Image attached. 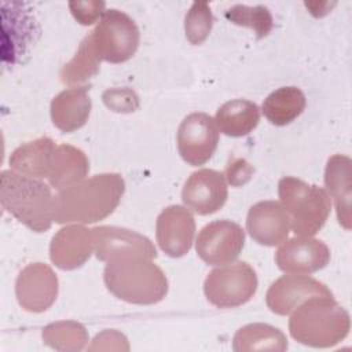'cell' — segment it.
I'll list each match as a JSON object with an SVG mask.
<instances>
[{
  "label": "cell",
  "instance_id": "4316f807",
  "mask_svg": "<svg viewBox=\"0 0 352 352\" xmlns=\"http://www.w3.org/2000/svg\"><path fill=\"white\" fill-rule=\"evenodd\" d=\"M43 341L56 351H81L88 342V331L78 322H56L44 327Z\"/></svg>",
  "mask_w": 352,
  "mask_h": 352
},
{
  "label": "cell",
  "instance_id": "277c9868",
  "mask_svg": "<svg viewBox=\"0 0 352 352\" xmlns=\"http://www.w3.org/2000/svg\"><path fill=\"white\" fill-rule=\"evenodd\" d=\"M349 314L333 297H312L300 304L289 320L290 336L300 344L330 348L349 333Z\"/></svg>",
  "mask_w": 352,
  "mask_h": 352
},
{
  "label": "cell",
  "instance_id": "5b68a950",
  "mask_svg": "<svg viewBox=\"0 0 352 352\" xmlns=\"http://www.w3.org/2000/svg\"><path fill=\"white\" fill-rule=\"evenodd\" d=\"M278 194L296 235L312 236L324 226L331 209L330 197L324 188L285 176L278 183Z\"/></svg>",
  "mask_w": 352,
  "mask_h": 352
},
{
  "label": "cell",
  "instance_id": "603a6c76",
  "mask_svg": "<svg viewBox=\"0 0 352 352\" xmlns=\"http://www.w3.org/2000/svg\"><path fill=\"white\" fill-rule=\"evenodd\" d=\"M216 125L227 136L241 138L250 133L260 121V109L248 99L226 102L216 111Z\"/></svg>",
  "mask_w": 352,
  "mask_h": 352
},
{
  "label": "cell",
  "instance_id": "484cf974",
  "mask_svg": "<svg viewBox=\"0 0 352 352\" xmlns=\"http://www.w3.org/2000/svg\"><path fill=\"white\" fill-rule=\"evenodd\" d=\"M100 62L102 60L94 48L91 36L88 34L80 43L74 56L60 69V80L66 85L80 87V84L88 81L99 73Z\"/></svg>",
  "mask_w": 352,
  "mask_h": 352
},
{
  "label": "cell",
  "instance_id": "4dcf8cb0",
  "mask_svg": "<svg viewBox=\"0 0 352 352\" xmlns=\"http://www.w3.org/2000/svg\"><path fill=\"white\" fill-rule=\"evenodd\" d=\"M103 102L107 107L114 111H133L139 106L138 96L133 91L122 88V89H107L103 94Z\"/></svg>",
  "mask_w": 352,
  "mask_h": 352
},
{
  "label": "cell",
  "instance_id": "e0dca14e",
  "mask_svg": "<svg viewBox=\"0 0 352 352\" xmlns=\"http://www.w3.org/2000/svg\"><path fill=\"white\" fill-rule=\"evenodd\" d=\"M246 230L257 243L275 246L286 241L290 220L280 202L260 201L248 212Z\"/></svg>",
  "mask_w": 352,
  "mask_h": 352
},
{
  "label": "cell",
  "instance_id": "9c48e42d",
  "mask_svg": "<svg viewBox=\"0 0 352 352\" xmlns=\"http://www.w3.org/2000/svg\"><path fill=\"white\" fill-rule=\"evenodd\" d=\"M245 245V231L231 220H216L206 224L195 242L197 254L209 265L232 263Z\"/></svg>",
  "mask_w": 352,
  "mask_h": 352
},
{
  "label": "cell",
  "instance_id": "ac0fdd59",
  "mask_svg": "<svg viewBox=\"0 0 352 352\" xmlns=\"http://www.w3.org/2000/svg\"><path fill=\"white\" fill-rule=\"evenodd\" d=\"M94 253L92 230L70 224L60 228L51 239L50 257L60 270H76L85 264Z\"/></svg>",
  "mask_w": 352,
  "mask_h": 352
},
{
  "label": "cell",
  "instance_id": "9a60e30c",
  "mask_svg": "<svg viewBox=\"0 0 352 352\" xmlns=\"http://www.w3.org/2000/svg\"><path fill=\"white\" fill-rule=\"evenodd\" d=\"M228 190L224 175L214 169L192 172L182 190L184 205L198 214H212L223 208Z\"/></svg>",
  "mask_w": 352,
  "mask_h": 352
},
{
  "label": "cell",
  "instance_id": "8fae6325",
  "mask_svg": "<svg viewBox=\"0 0 352 352\" xmlns=\"http://www.w3.org/2000/svg\"><path fill=\"white\" fill-rule=\"evenodd\" d=\"M58 290V276L44 263L28 264L15 280V296L19 305L33 314L47 311L55 302Z\"/></svg>",
  "mask_w": 352,
  "mask_h": 352
},
{
  "label": "cell",
  "instance_id": "f546056e",
  "mask_svg": "<svg viewBox=\"0 0 352 352\" xmlns=\"http://www.w3.org/2000/svg\"><path fill=\"white\" fill-rule=\"evenodd\" d=\"M104 1H69V8L73 16L81 25H92L96 22V19L104 14Z\"/></svg>",
  "mask_w": 352,
  "mask_h": 352
},
{
  "label": "cell",
  "instance_id": "83f0119b",
  "mask_svg": "<svg viewBox=\"0 0 352 352\" xmlns=\"http://www.w3.org/2000/svg\"><path fill=\"white\" fill-rule=\"evenodd\" d=\"M224 16L239 26L250 28L254 30L256 37L264 38L270 34L274 26V19L270 10L264 6H243L236 4L224 12Z\"/></svg>",
  "mask_w": 352,
  "mask_h": 352
},
{
  "label": "cell",
  "instance_id": "6da1fadb",
  "mask_svg": "<svg viewBox=\"0 0 352 352\" xmlns=\"http://www.w3.org/2000/svg\"><path fill=\"white\" fill-rule=\"evenodd\" d=\"M125 191L118 173H100L59 191L54 198V221L89 224L110 216Z\"/></svg>",
  "mask_w": 352,
  "mask_h": 352
},
{
  "label": "cell",
  "instance_id": "5bb4252c",
  "mask_svg": "<svg viewBox=\"0 0 352 352\" xmlns=\"http://www.w3.org/2000/svg\"><path fill=\"white\" fill-rule=\"evenodd\" d=\"M330 261L327 245L312 236H294L283 241L275 253L279 270L290 274H312Z\"/></svg>",
  "mask_w": 352,
  "mask_h": 352
},
{
  "label": "cell",
  "instance_id": "ffe728a7",
  "mask_svg": "<svg viewBox=\"0 0 352 352\" xmlns=\"http://www.w3.org/2000/svg\"><path fill=\"white\" fill-rule=\"evenodd\" d=\"M324 184L336 204L338 223L351 230V198H352V161L344 154H334L327 160Z\"/></svg>",
  "mask_w": 352,
  "mask_h": 352
},
{
  "label": "cell",
  "instance_id": "f1b7e54d",
  "mask_svg": "<svg viewBox=\"0 0 352 352\" xmlns=\"http://www.w3.org/2000/svg\"><path fill=\"white\" fill-rule=\"evenodd\" d=\"M213 26V15L210 7L205 1H195L191 4L190 10L184 18V32L187 40L194 44H202Z\"/></svg>",
  "mask_w": 352,
  "mask_h": 352
},
{
  "label": "cell",
  "instance_id": "7a4b0ae2",
  "mask_svg": "<svg viewBox=\"0 0 352 352\" xmlns=\"http://www.w3.org/2000/svg\"><path fill=\"white\" fill-rule=\"evenodd\" d=\"M103 280L110 293L129 304H157L168 293V279L151 258L121 256L107 261Z\"/></svg>",
  "mask_w": 352,
  "mask_h": 352
},
{
  "label": "cell",
  "instance_id": "1f68e13d",
  "mask_svg": "<svg viewBox=\"0 0 352 352\" xmlns=\"http://www.w3.org/2000/svg\"><path fill=\"white\" fill-rule=\"evenodd\" d=\"M254 169L245 160H232L226 169L228 183L231 186H242L250 180Z\"/></svg>",
  "mask_w": 352,
  "mask_h": 352
},
{
  "label": "cell",
  "instance_id": "7402d4cb",
  "mask_svg": "<svg viewBox=\"0 0 352 352\" xmlns=\"http://www.w3.org/2000/svg\"><path fill=\"white\" fill-rule=\"evenodd\" d=\"M56 144L51 138H40L16 147L10 155V166L12 170L36 177L47 179L50 162Z\"/></svg>",
  "mask_w": 352,
  "mask_h": 352
},
{
  "label": "cell",
  "instance_id": "4fadbf2b",
  "mask_svg": "<svg viewBox=\"0 0 352 352\" xmlns=\"http://www.w3.org/2000/svg\"><path fill=\"white\" fill-rule=\"evenodd\" d=\"M92 236L94 253L100 261L107 263L121 256H142L151 260L157 257L155 246L147 236L126 228L99 226L92 228Z\"/></svg>",
  "mask_w": 352,
  "mask_h": 352
},
{
  "label": "cell",
  "instance_id": "7c38bea8",
  "mask_svg": "<svg viewBox=\"0 0 352 352\" xmlns=\"http://www.w3.org/2000/svg\"><path fill=\"white\" fill-rule=\"evenodd\" d=\"M312 297H333V293L326 285L308 275H283L268 287L265 302L271 312L289 315Z\"/></svg>",
  "mask_w": 352,
  "mask_h": 352
},
{
  "label": "cell",
  "instance_id": "8992f818",
  "mask_svg": "<svg viewBox=\"0 0 352 352\" xmlns=\"http://www.w3.org/2000/svg\"><path fill=\"white\" fill-rule=\"evenodd\" d=\"M89 36L100 60L110 63H122L131 59L140 40L135 21L116 8L104 11Z\"/></svg>",
  "mask_w": 352,
  "mask_h": 352
},
{
  "label": "cell",
  "instance_id": "ba28073f",
  "mask_svg": "<svg viewBox=\"0 0 352 352\" xmlns=\"http://www.w3.org/2000/svg\"><path fill=\"white\" fill-rule=\"evenodd\" d=\"M38 36L40 25L29 3H1V56L4 63H23Z\"/></svg>",
  "mask_w": 352,
  "mask_h": 352
},
{
  "label": "cell",
  "instance_id": "30bf717a",
  "mask_svg": "<svg viewBox=\"0 0 352 352\" xmlns=\"http://www.w3.org/2000/svg\"><path fill=\"white\" fill-rule=\"evenodd\" d=\"M219 143V128L206 113H191L177 129V150L182 158L192 165H204L214 154Z\"/></svg>",
  "mask_w": 352,
  "mask_h": 352
},
{
  "label": "cell",
  "instance_id": "cb8c5ba5",
  "mask_svg": "<svg viewBox=\"0 0 352 352\" xmlns=\"http://www.w3.org/2000/svg\"><path fill=\"white\" fill-rule=\"evenodd\" d=\"M307 99L297 87H280L271 92L263 102L261 110L265 118L278 126L294 121L305 109Z\"/></svg>",
  "mask_w": 352,
  "mask_h": 352
},
{
  "label": "cell",
  "instance_id": "3957f363",
  "mask_svg": "<svg viewBox=\"0 0 352 352\" xmlns=\"http://www.w3.org/2000/svg\"><path fill=\"white\" fill-rule=\"evenodd\" d=\"M51 186L40 179L15 170L0 175V202L6 212L34 232L50 230L54 221Z\"/></svg>",
  "mask_w": 352,
  "mask_h": 352
},
{
  "label": "cell",
  "instance_id": "d4e9b609",
  "mask_svg": "<svg viewBox=\"0 0 352 352\" xmlns=\"http://www.w3.org/2000/svg\"><path fill=\"white\" fill-rule=\"evenodd\" d=\"M232 349L236 352L287 349V338L278 329L267 323H250L241 327L232 338Z\"/></svg>",
  "mask_w": 352,
  "mask_h": 352
},
{
  "label": "cell",
  "instance_id": "44dd1931",
  "mask_svg": "<svg viewBox=\"0 0 352 352\" xmlns=\"http://www.w3.org/2000/svg\"><path fill=\"white\" fill-rule=\"evenodd\" d=\"M89 161L82 150L70 144H58L52 153L47 175L48 184L62 191L85 179Z\"/></svg>",
  "mask_w": 352,
  "mask_h": 352
},
{
  "label": "cell",
  "instance_id": "2e32d148",
  "mask_svg": "<svg viewBox=\"0 0 352 352\" xmlns=\"http://www.w3.org/2000/svg\"><path fill=\"white\" fill-rule=\"evenodd\" d=\"M157 242L170 257H182L192 246L195 220L191 212L182 205L166 206L157 217Z\"/></svg>",
  "mask_w": 352,
  "mask_h": 352
},
{
  "label": "cell",
  "instance_id": "d6986e66",
  "mask_svg": "<svg viewBox=\"0 0 352 352\" xmlns=\"http://www.w3.org/2000/svg\"><path fill=\"white\" fill-rule=\"evenodd\" d=\"M88 91L87 85L70 87L51 100V118L59 131L70 133L85 125L92 109Z\"/></svg>",
  "mask_w": 352,
  "mask_h": 352
},
{
  "label": "cell",
  "instance_id": "52a82bcc",
  "mask_svg": "<svg viewBox=\"0 0 352 352\" xmlns=\"http://www.w3.org/2000/svg\"><path fill=\"white\" fill-rule=\"evenodd\" d=\"M257 286L258 279L253 267L246 261H238L212 270L204 282V293L217 308H235L250 301Z\"/></svg>",
  "mask_w": 352,
  "mask_h": 352
}]
</instances>
